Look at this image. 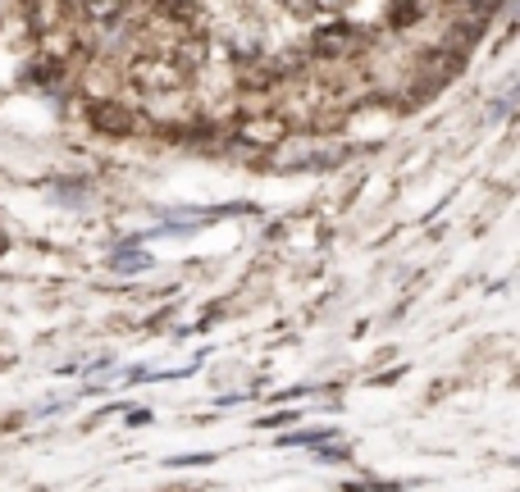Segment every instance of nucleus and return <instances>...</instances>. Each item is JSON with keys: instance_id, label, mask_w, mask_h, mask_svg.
I'll return each instance as SVG.
<instances>
[{"instance_id": "nucleus-1", "label": "nucleus", "mask_w": 520, "mask_h": 492, "mask_svg": "<svg viewBox=\"0 0 520 492\" xmlns=\"http://www.w3.org/2000/svg\"><path fill=\"white\" fill-rule=\"evenodd\" d=\"M315 55H352L356 46H361V37H356V28H347V23H324L320 32H315Z\"/></svg>"}, {"instance_id": "nucleus-6", "label": "nucleus", "mask_w": 520, "mask_h": 492, "mask_svg": "<svg viewBox=\"0 0 520 492\" xmlns=\"http://www.w3.org/2000/svg\"><path fill=\"white\" fill-rule=\"evenodd\" d=\"M215 461V451H197V456H174L169 465H210Z\"/></svg>"}, {"instance_id": "nucleus-4", "label": "nucleus", "mask_w": 520, "mask_h": 492, "mask_svg": "<svg viewBox=\"0 0 520 492\" xmlns=\"http://www.w3.org/2000/svg\"><path fill=\"white\" fill-rule=\"evenodd\" d=\"M78 5H83V14H87V19L110 23V19H119V14H124V5H128V0H78Z\"/></svg>"}, {"instance_id": "nucleus-5", "label": "nucleus", "mask_w": 520, "mask_h": 492, "mask_svg": "<svg viewBox=\"0 0 520 492\" xmlns=\"http://www.w3.org/2000/svg\"><path fill=\"white\" fill-rule=\"evenodd\" d=\"M324 438H333V429H311V433H288V438H283V447H292V442H324Z\"/></svg>"}, {"instance_id": "nucleus-3", "label": "nucleus", "mask_w": 520, "mask_h": 492, "mask_svg": "<svg viewBox=\"0 0 520 492\" xmlns=\"http://www.w3.org/2000/svg\"><path fill=\"white\" fill-rule=\"evenodd\" d=\"M146 265H151V256H137L133 242L115 246V256H110V269H119V274H137V269H146Z\"/></svg>"}, {"instance_id": "nucleus-2", "label": "nucleus", "mask_w": 520, "mask_h": 492, "mask_svg": "<svg viewBox=\"0 0 520 492\" xmlns=\"http://www.w3.org/2000/svg\"><path fill=\"white\" fill-rule=\"evenodd\" d=\"M92 123L101 128V133H115V137L133 128V119H128L124 110H110V105H92Z\"/></svg>"}]
</instances>
